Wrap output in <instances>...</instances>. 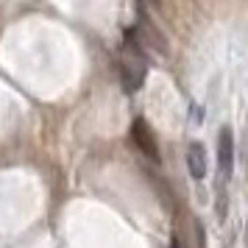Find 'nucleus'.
<instances>
[{
	"label": "nucleus",
	"instance_id": "1",
	"mask_svg": "<svg viewBox=\"0 0 248 248\" xmlns=\"http://www.w3.org/2000/svg\"><path fill=\"white\" fill-rule=\"evenodd\" d=\"M232 170H234V137H232V128H220V134H217V176L223 179V184L232 179Z\"/></svg>",
	"mask_w": 248,
	"mask_h": 248
},
{
	"label": "nucleus",
	"instance_id": "2",
	"mask_svg": "<svg viewBox=\"0 0 248 248\" xmlns=\"http://www.w3.org/2000/svg\"><path fill=\"white\" fill-rule=\"evenodd\" d=\"M120 81H123L125 92H137L145 81V62L142 56H131L120 64Z\"/></svg>",
	"mask_w": 248,
	"mask_h": 248
},
{
	"label": "nucleus",
	"instance_id": "3",
	"mask_svg": "<svg viewBox=\"0 0 248 248\" xmlns=\"http://www.w3.org/2000/svg\"><path fill=\"white\" fill-rule=\"evenodd\" d=\"M187 168H190V176L192 179H206V170H209V165H206V151H203L201 142H190L187 145Z\"/></svg>",
	"mask_w": 248,
	"mask_h": 248
},
{
	"label": "nucleus",
	"instance_id": "4",
	"mask_svg": "<svg viewBox=\"0 0 248 248\" xmlns=\"http://www.w3.org/2000/svg\"><path fill=\"white\" fill-rule=\"evenodd\" d=\"M131 137H134V142H137V145L142 148V154H145V156H151L154 162H156V159H159L156 140H154V134L148 131L145 120H137V123H134V128H131Z\"/></svg>",
	"mask_w": 248,
	"mask_h": 248
},
{
	"label": "nucleus",
	"instance_id": "5",
	"mask_svg": "<svg viewBox=\"0 0 248 248\" xmlns=\"http://www.w3.org/2000/svg\"><path fill=\"white\" fill-rule=\"evenodd\" d=\"M246 248H248V223H246Z\"/></svg>",
	"mask_w": 248,
	"mask_h": 248
}]
</instances>
